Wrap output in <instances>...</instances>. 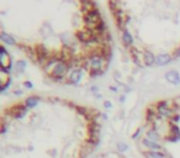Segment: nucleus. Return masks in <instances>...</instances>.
<instances>
[{
  "label": "nucleus",
  "instance_id": "nucleus-26",
  "mask_svg": "<svg viewBox=\"0 0 180 158\" xmlns=\"http://www.w3.org/2000/svg\"><path fill=\"white\" fill-rule=\"evenodd\" d=\"M92 92H93V93H96V92H98V88H96V87H92Z\"/></svg>",
  "mask_w": 180,
  "mask_h": 158
},
{
  "label": "nucleus",
  "instance_id": "nucleus-11",
  "mask_svg": "<svg viewBox=\"0 0 180 158\" xmlns=\"http://www.w3.org/2000/svg\"><path fill=\"white\" fill-rule=\"evenodd\" d=\"M143 61L147 65H153L155 63V57L153 56L152 52H144L143 53Z\"/></svg>",
  "mask_w": 180,
  "mask_h": 158
},
{
  "label": "nucleus",
  "instance_id": "nucleus-18",
  "mask_svg": "<svg viewBox=\"0 0 180 158\" xmlns=\"http://www.w3.org/2000/svg\"><path fill=\"white\" fill-rule=\"evenodd\" d=\"M10 84H11V79H8L6 83H4V84L2 85V88H0V92L4 93V92L6 90V88H8V87H10Z\"/></svg>",
  "mask_w": 180,
  "mask_h": 158
},
{
  "label": "nucleus",
  "instance_id": "nucleus-13",
  "mask_svg": "<svg viewBox=\"0 0 180 158\" xmlns=\"http://www.w3.org/2000/svg\"><path fill=\"white\" fill-rule=\"evenodd\" d=\"M122 41L126 46H132V43H133V37L127 30L123 31V34H122Z\"/></svg>",
  "mask_w": 180,
  "mask_h": 158
},
{
  "label": "nucleus",
  "instance_id": "nucleus-25",
  "mask_svg": "<svg viewBox=\"0 0 180 158\" xmlns=\"http://www.w3.org/2000/svg\"><path fill=\"white\" fill-rule=\"evenodd\" d=\"M104 105H105V108H111V103L110 101H105Z\"/></svg>",
  "mask_w": 180,
  "mask_h": 158
},
{
  "label": "nucleus",
  "instance_id": "nucleus-16",
  "mask_svg": "<svg viewBox=\"0 0 180 158\" xmlns=\"http://www.w3.org/2000/svg\"><path fill=\"white\" fill-rule=\"evenodd\" d=\"M146 156L148 158H165V154H163L162 152H147Z\"/></svg>",
  "mask_w": 180,
  "mask_h": 158
},
{
  "label": "nucleus",
  "instance_id": "nucleus-19",
  "mask_svg": "<svg viewBox=\"0 0 180 158\" xmlns=\"http://www.w3.org/2000/svg\"><path fill=\"white\" fill-rule=\"evenodd\" d=\"M117 148H119L121 152H125V151L127 149V144H125L123 142H119V144H117Z\"/></svg>",
  "mask_w": 180,
  "mask_h": 158
},
{
  "label": "nucleus",
  "instance_id": "nucleus-21",
  "mask_svg": "<svg viewBox=\"0 0 180 158\" xmlns=\"http://www.w3.org/2000/svg\"><path fill=\"white\" fill-rule=\"evenodd\" d=\"M174 58H180V47L175 51V53H174Z\"/></svg>",
  "mask_w": 180,
  "mask_h": 158
},
{
  "label": "nucleus",
  "instance_id": "nucleus-15",
  "mask_svg": "<svg viewBox=\"0 0 180 158\" xmlns=\"http://www.w3.org/2000/svg\"><path fill=\"white\" fill-rule=\"evenodd\" d=\"M147 138L151 140V141L158 142V141L160 140V136L158 135L157 130H149V131H147Z\"/></svg>",
  "mask_w": 180,
  "mask_h": 158
},
{
  "label": "nucleus",
  "instance_id": "nucleus-10",
  "mask_svg": "<svg viewBox=\"0 0 180 158\" xmlns=\"http://www.w3.org/2000/svg\"><path fill=\"white\" fill-rule=\"evenodd\" d=\"M0 38H2V41H3V42L8 43V45H11V46H15V45H16V41H15V38H14L13 36H10L9 34L4 32V31H2V32H0Z\"/></svg>",
  "mask_w": 180,
  "mask_h": 158
},
{
  "label": "nucleus",
  "instance_id": "nucleus-14",
  "mask_svg": "<svg viewBox=\"0 0 180 158\" xmlns=\"http://www.w3.org/2000/svg\"><path fill=\"white\" fill-rule=\"evenodd\" d=\"M93 9H95V4L93 2H81V10L86 14L89 11H92Z\"/></svg>",
  "mask_w": 180,
  "mask_h": 158
},
{
  "label": "nucleus",
  "instance_id": "nucleus-22",
  "mask_svg": "<svg viewBox=\"0 0 180 158\" xmlns=\"http://www.w3.org/2000/svg\"><path fill=\"white\" fill-rule=\"evenodd\" d=\"M141 133H142V131H141V130H137V131L135 132V135L132 136V138H137V137H138V136H139Z\"/></svg>",
  "mask_w": 180,
  "mask_h": 158
},
{
  "label": "nucleus",
  "instance_id": "nucleus-23",
  "mask_svg": "<svg viewBox=\"0 0 180 158\" xmlns=\"http://www.w3.org/2000/svg\"><path fill=\"white\" fill-rule=\"evenodd\" d=\"M24 85H25L26 88H30V89L32 88V83H30V82H25V83H24Z\"/></svg>",
  "mask_w": 180,
  "mask_h": 158
},
{
  "label": "nucleus",
  "instance_id": "nucleus-3",
  "mask_svg": "<svg viewBox=\"0 0 180 158\" xmlns=\"http://www.w3.org/2000/svg\"><path fill=\"white\" fill-rule=\"evenodd\" d=\"M157 111L163 117H169V119L174 117V111L169 108V101H166V100L160 101V103L157 104Z\"/></svg>",
  "mask_w": 180,
  "mask_h": 158
},
{
  "label": "nucleus",
  "instance_id": "nucleus-1",
  "mask_svg": "<svg viewBox=\"0 0 180 158\" xmlns=\"http://www.w3.org/2000/svg\"><path fill=\"white\" fill-rule=\"evenodd\" d=\"M68 69H69L68 62L67 61H61L51 73L52 79H54L56 82H62L64 79V77H65V74H67V72H68Z\"/></svg>",
  "mask_w": 180,
  "mask_h": 158
},
{
  "label": "nucleus",
  "instance_id": "nucleus-17",
  "mask_svg": "<svg viewBox=\"0 0 180 158\" xmlns=\"http://www.w3.org/2000/svg\"><path fill=\"white\" fill-rule=\"evenodd\" d=\"M25 68H26V62H25V61H19V62L16 63V69H18V70L22 72Z\"/></svg>",
  "mask_w": 180,
  "mask_h": 158
},
{
  "label": "nucleus",
  "instance_id": "nucleus-4",
  "mask_svg": "<svg viewBox=\"0 0 180 158\" xmlns=\"http://www.w3.org/2000/svg\"><path fill=\"white\" fill-rule=\"evenodd\" d=\"M27 109H29V108H27L26 105H16V106L11 108L9 113H10L11 116L15 117V119H22V117L26 115Z\"/></svg>",
  "mask_w": 180,
  "mask_h": 158
},
{
  "label": "nucleus",
  "instance_id": "nucleus-7",
  "mask_svg": "<svg viewBox=\"0 0 180 158\" xmlns=\"http://www.w3.org/2000/svg\"><path fill=\"white\" fill-rule=\"evenodd\" d=\"M81 77H83V70L76 68V69L72 70V73L68 75V82L70 84H78L81 81Z\"/></svg>",
  "mask_w": 180,
  "mask_h": 158
},
{
  "label": "nucleus",
  "instance_id": "nucleus-5",
  "mask_svg": "<svg viewBox=\"0 0 180 158\" xmlns=\"http://www.w3.org/2000/svg\"><path fill=\"white\" fill-rule=\"evenodd\" d=\"M0 62H2V68H8L9 65H11V58L10 54L6 52L5 47L2 46L0 47Z\"/></svg>",
  "mask_w": 180,
  "mask_h": 158
},
{
  "label": "nucleus",
  "instance_id": "nucleus-20",
  "mask_svg": "<svg viewBox=\"0 0 180 158\" xmlns=\"http://www.w3.org/2000/svg\"><path fill=\"white\" fill-rule=\"evenodd\" d=\"M78 113H79V114H81V115H86L89 111H88L86 109H84V108H79V109H78Z\"/></svg>",
  "mask_w": 180,
  "mask_h": 158
},
{
  "label": "nucleus",
  "instance_id": "nucleus-12",
  "mask_svg": "<svg viewBox=\"0 0 180 158\" xmlns=\"http://www.w3.org/2000/svg\"><path fill=\"white\" fill-rule=\"evenodd\" d=\"M38 103H40V98H37V97H29V98L25 100V105H26L29 109H32V108L37 106Z\"/></svg>",
  "mask_w": 180,
  "mask_h": 158
},
{
  "label": "nucleus",
  "instance_id": "nucleus-9",
  "mask_svg": "<svg viewBox=\"0 0 180 158\" xmlns=\"http://www.w3.org/2000/svg\"><path fill=\"white\" fill-rule=\"evenodd\" d=\"M170 61H171V56H170V54H166V53H164V54H158V56L155 57V64H158V65H160V67L168 64Z\"/></svg>",
  "mask_w": 180,
  "mask_h": 158
},
{
  "label": "nucleus",
  "instance_id": "nucleus-24",
  "mask_svg": "<svg viewBox=\"0 0 180 158\" xmlns=\"http://www.w3.org/2000/svg\"><path fill=\"white\" fill-rule=\"evenodd\" d=\"M6 132V125L3 124V127H2V133H5Z\"/></svg>",
  "mask_w": 180,
  "mask_h": 158
},
{
  "label": "nucleus",
  "instance_id": "nucleus-2",
  "mask_svg": "<svg viewBox=\"0 0 180 158\" xmlns=\"http://www.w3.org/2000/svg\"><path fill=\"white\" fill-rule=\"evenodd\" d=\"M106 59L100 54V53H93L89 57V65H90V70L92 72H100L104 70V62Z\"/></svg>",
  "mask_w": 180,
  "mask_h": 158
},
{
  "label": "nucleus",
  "instance_id": "nucleus-6",
  "mask_svg": "<svg viewBox=\"0 0 180 158\" xmlns=\"http://www.w3.org/2000/svg\"><path fill=\"white\" fill-rule=\"evenodd\" d=\"M165 79L173 85H178L180 84V74L176 72V70H169L165 73Z\"/></svg>",
  "mask_w": 180,
  "mask_h": 158
},
{
  "label": "nucleus",
  "instance_id": "nucleus-8",
  "mask_svg": "<svg viewBox=\"0 0 180 158\" xmlns=\"http://www.w3.org/2000/svg\"><path fill=\"white\" fill-rule=\"evenodd\" d=\"M142 142H143V144H144L148 149H151V152H160V149H162V147H160V144H159L158 142L151 141V140H148V138H144Z\"/></svg>",
  "mask_w": 180,
  "mask_h": 158
}]
</instances>
